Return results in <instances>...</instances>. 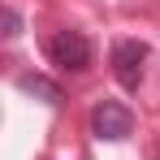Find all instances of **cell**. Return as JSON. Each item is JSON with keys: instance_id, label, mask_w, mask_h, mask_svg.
<instances>
[{"instance_id": "3", "label": "cell", "mask_w": 160, "mask_h": 160, "mask_svg": "<svg viewBox=\"0 0 160 160\" xmlns=\"http://www.w3.org/2000/svg\"><path fill=\"white\" fill-rule=\"evenodd\" d=\"M143 69H147V43H138V39H121V43H112V74H117L121 87L138 91Z\"/></svg>"}, {"instance_id": "4", "label": "cell", "mask_w": 160, "mask_h": 160, "mask_svg": "<svg viewBox=\"0 0 160 160\" xmlns=\"http://www.w3.org/2000/svg\"><path fill=\"white\" fill-rule=\"evenodd\" d=\"M22 87H26V91H39V95H48V104L61 100V91H56L52 82H43V78H22Z\"/></svg>"}, {"instance_id": "2", "label": "cell", "mask_w": 160, "mask_h": 160, "mask_svg": "<svg viewBox=\"0 0 160 160\" xmlns=\"http://www.w3.org/2000/svg\"><path fill=\"white\" fill-rule=\"evenodd\" d=\"M48 56H52L56 69H69V74H82L91 65V43L82 30H56L52 43H48Z\"/></svg>"}, {"instance_id": "1", "label": "cell", "mask_w": 160, "mask_h": 160, "mask_svg": "<svg viewBox=\"0 0 160 160\" xmlns=\"http://www.w3.org/2000/svg\"><path fill=\"white\" fill-rule=\"evenodd\" d=\"M91 134L100 143H121V138L134 134V112L117 100H104V104L91 108Z\"/></svg>"}, {"instance_id": "5", "label": "cell", "mask_w": 160, "mask_h": 160, "mask_svg": "<svg viewBox=\"0 0 160 160\" xmlns=\"http://www.w3.org/2000/svg\"><path fill=\"white\" fill-rule=\"evenodd\" d=\"M152 4H156V9H160V0H152Z\"/></svg>"}]
</instances>
